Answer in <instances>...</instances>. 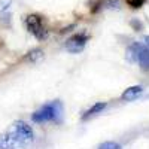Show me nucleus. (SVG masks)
Returning a JSON list of instances; mask_svg holds the SVG:
<instances>
[{"instance_id":"0eeeda50","label":"nucleus","mask_w":149,"mask_h":149,"mask_svg":"<svg viewBox=\"0 0 149 149\" xmlns=\"http://www.w3.org/2000/svg\"><path fill=\"white\" fill-rule=\"evenodd\" d=\"M143 94V86L142 85H133L121 94V100L122 102H134L136 98H139Z\"/></svg>"},{"instance_id":"f257e3e1","label":"nucleus","mask_w":149,"mask_h":149,"mask_svg":"<svg viewBox=\"0 0 149 149\" xmlns=\"http://www.w3.org/2000/svg\"><path fill=\"white\" fill-rule=\"evenodd\" d=\"M31 121L36 124H43L48 121L61 122L63 121V104H61L60 100L43 104L39 110H36L31 115Z\"/></svg>"},{"instance_id":"f03ea898","label":"nucleus","mask_w":149,"mask_h":149,"mask_svg":"<svg viewBox=\"0 0 149 149\" xmlns=\"http://www.w3.org/2000/svg\"><path fill=\"white\" fill-rule=\"evenodd\" d=\"M127 60L130 63H139L143 70H149V48L139 42L131 43L127 49Z\"/></svg>"},{"instance_id":"4468645a","label":"nucleus","mask_w":149,"mask_h":149,"mask_svg":"<svg viewBox=\"0 0 149 149\" xmlns=\"http://www.w3.org/2000/svg\"><path fill=\"white\" fill-rule=\"evenodd\" d=\"M10 3H12V0H0V14H3V12H8Z\"/></svg>"},{"instance_id":"20e7f679","label":"nucleus","mask_w":149,"mask_h":149,"mask_svg":"<svg viewBox=\"0 0 149 149\" xmlns=\"http://www.w3.org/2000/svg\"><path fill=\"white\" fill-rule=\"evenodd\" d=\"M24 22H26L27 30L36 37L37 40H45L48 37V30L43 26V21H42V18L39 15H34V14L27 15Z\"/></svg>"},{"instance_id":"423d86ee","label":"nucleus","mask_w":149,"mask_h":149,"mask_svg":"<svg viewBox=\"0 0 149 149\" xmlns=\"http://www.w3.org/2000/svg\"><path fill=\"white\" fill-rule=\"evenodd\" d=\"M0 149H26V145L17 140L10 133L0 134Z\"/></svg>"},{"instance_id":"9b49d317","label":"nucleus","mask_w":149,"mask_h":149,"mask_svg":"<svg viewBox=\"0 0 149 149\" xmlns=\"http://www.w3.org/2000/svg\"><path fill=\"white\" fill-rule=\"evenodd\" d=\"M98 149H122L119 143H115V142H104L98 146Z\"/></svg>"},{"instance_id":"1a4fd4ad","label":"nucleus","mask_w":149,"mask_h":149,"mask_svg":"<svg viewBox=\"0 0 149 149\" xmlns=\"http://www.w3.org/2000/svg\"><path fill=\"white\" fill-rule=\"evenodd\" d=\"M106 106H107V103H104V102H98V103H95V104H93L88 110L85 112V113L82 115V119L84 121H86V119H90L91 116H95L97 113H100V112H103L104 109H106Z\"/></svg>"},{"instance_id":"7ed1b4c3","label":"nucleus","mask_w":149,"mask_h":149,"mask_svg":"<svg viewBox=\"0 0 149 149\" xmlns=\"http://www.w3.org/2000/svg\"><path fill=\"white\" fill-rule=\"evenodd\" d=\"M8 133H10L17 140H19L21 143H24L26 146L30 145L34 140V131H33V128L29 125L27 122H24V121H15L9 127Z\"/></svg>"},{"instance_id":"9d476101","label":"nucleus","mask_w":149,"mask_h":149,"mask_svg":"<svg viewBox=\"0 0 149 149\" xmlns=\"http://www.w3.org/2000/svg\"><path fill=\"white\" fill-rule=\"evenodd\" d=\"M107 8V9H119L121 8V2L119 0H102V9Z\"/></svg>"},{"instance_id":"2eb2a0df","label":"nucleus","mask_w":149,"mask_h":149,"mask_svg":"<svg viewBox=\"0 0 149 149\" xmlns=\"http://www.w3.org/2000/svg\"><path fill=\"white\" fill-rule=\"evenodd\" d=\"M145 45L149 48V36H146V37H145Z\"/></svg>"},{"instance_id":"39448f33","label":"nucleus","mask_w":149,"mask_h":149,"mask_svg":"<svg viewBox=\"0 0 149 149\" xmlns=\"http://www.w3.org/2000/svg\"><path fill=\"white\" fill-rule=\"evenodd\" d=\"M88 39H90V36L86 33H76V34H73L72 37L67 39L66 49L69 52H72V54H79L82 49L85 48Z\"/></svg>"},{"instance_id":"6e6552de","label":"nucleus","mask_w":149,"mask_h":149,"mask_svg":"<svg viewBox=\"0 0 149 149\" xmlns=\"http://www.w3.org/2000/svg\"><path fill=\"white\" fill-rule=\"evenodd\" d=\"M43 57H45V54H43L42 49H40V48H34V49H31V51H29V52L26 54L24 60H26L27 63L37 64L39 61H42V60H43Z\"/></svg>"},{"instance_id":"f8f14e48","label":"nucleus","mask_w":149,"mask_h":149,"mask_svg":"<svg viewBox=\"0 0 149 149\" xmlns=\"http://www.w3.org/2000/svg\"><path fill=\"white\" fill-rule=\"evenodd\" d=\"M130 26H131L136 31H142V30H143V22H142L139 18H133V19L130 21Z\"/></svg>"},{"instance_id":"ddd939ff","label":"nucleus","mask_w":149,"mask_h":149,"mask_svg":"<svg viewBox=\"0 0 149 149\" xmlns=\"http://www.w3.org/2000/svg\"><path fill=\"white\" fill-rule=\"evenodd\" d=\"M146 3V0H127V5L133 9H139Z\"/></svg>"}]
</instances>
